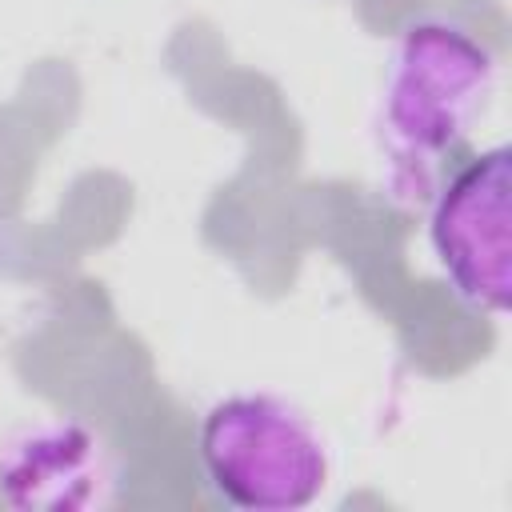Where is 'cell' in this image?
<instances>
[{"label":"cell","instance_id":"obj_4","mask_svg":"<svg viewBox=\"0 0 512 512\" xmlns=\"http://www.w3.org/2000/svg\"><path fill=\"white\" fill-rule=\"evenodd\" d=\"M116 464L104 440L80 420H44L16 432L0 452V496L24 512L104 508Z\"/></svg>","mask_w":512,"mask_h":512},{"label":"cell","instance_id":"obj_3","mask_svg":"<svg viewBox=\"0 0 512 512\" xmlns=\"http://www.w3.org/2000/svg\"><path fill=\"white\" fill-rule=\"evenodd\" d=\"M432 256L452 292L488 316L512 304V148L496 144L468 160L428 216Z\"/></svg>","mask_w":512,"mask_h":512},{"label":"cell","instance_id":"obj_1","mask_svg":"<svg viewBox=\"0 0 512 512\" xmlns=\"http://www.w3.org/2000/svg\"><path fill=\"white\" fill-rule=\"evenodd\" d=\"M496 56L464 24L412 20L388 60L380 148L396 192H424L432 168L456 152L496 96Z\"/></svg>","mask_w":512,"mask_h":512},{"label":"cell","instance_id":"obj_2","mask_svg":"<svg viewBox=\"0 0 512 512\" xmlns=\"http://www.w3.org/2000/svg\"><path fill=\"white\" fill-rule=\"evenodd\" d=\"M204 480L240 512H296L328 488V444L280 396L244 392L216 400L196 432Z\"/></svg>","mask_w":512,"mask_h":512}]
</instances>
